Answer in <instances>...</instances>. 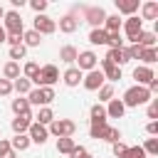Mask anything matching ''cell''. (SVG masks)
Here are the masks:
<instances>
[{"mask_svg": "<svg viewBox=\"0 0 158 158\" xmlns=\"http://www.w3.org/2000/svg\"><path fill=\"white\" fill-rule=\"evenodd\" d=\"M10 2H12V7H22L25 5V0H10Z\"/></svg>", "mask_w": 158, "mask_h": 158, "instance_id": "cell-48", "label": "cell"}, {"mask_svg": "<svg viewBox=\"0 0 158 158\" xmlns=\"http://www.w3.org/2000/svg\"><path fill=\"white\" fill-rule=\"evenodd\" d=\"M96 64H99V57H96V52H91V49H84V52H79L77 54V69L84 74V72H91V69H96Z\"/></svg>", "mask_w": 158, "mask_h": 158, "instance_id": "cell-7", "label": "cell"}, {"mask_svg": "<svg viewBox=\"0 0 158 158\" xmlns=\"http://www.w3.org/2000/svg\"><path fill=\"white\" fill-rule=\"evenodd\" d=\"M77 54H79V49L72 47V44H64V47L59 49V59H62L64 64H74V62H77Z\"/></svg>", "mask_w": 158, "mask_h": 158, "instance_id": "cell-21", "label": "cell"}, {"mask_svg": "<svg viewBox=\"0 0 158 158\" xmlns=\"http://www.w3.org/2000/svg\"><path fill=\"white\" fill-rule=\"evenodd\" d=\"M32 118H35L32 114H20V116H15L12 123H10L12 131H15V136H17V133H27V128L32 126Z\"/></svg>", "mask_w": 158, "mask_h": 158, "instance_id": "cell-12", "label": "cell"}, {"mask_svg": "<svg viewBox=\"0 0 158 158\" xmlns=\"http://www.w3.org/2000/svg\"><path fill=\"white\" fill-rule=\"evenodd\" d=\"M32 30H35V32H40V35H52V32L57 30V22H54L52 17H47V15H37V17H35Z\"/></svg>", "mask_w": 158, "mask_h": 158, "instance_id": "cell-10", "label": "cell"}, {"mask_svg": "<svg viewBox=\"0 0 158 158\" xmlns=\"http://www.w3.org/2000/svg\"><path fill=\"white\" fill-rule=\"evenodd\" d=\"M37 74H40V64H37V62H25V67H22V77L32 81Z\"/></svg>", "mask_w": 158, "mask_h": 158, "instance_id": "cell-32", "label": "cell"}, {"mask_svg": "<svg viewBox=\"0 0 158 158\" xmlns=\"http://www.w3.org/2000/svg\"><path fill=\"white\" fill-rule=\"evenodd\" d=\"M81 20L91 25V30L96 27H104V20H106V10L101 5H89V7H81ZM79 20V22H81Z\"/></svg>", "mask_w": 158, "mask_h": 158, "instance_id": "cell-2", "label": "cell"}, {"mask_svg": "<svg viewBox=\"0 0 158 158\" xmlns=\"http://www.w3.org/2000/svg\"><path fill=\"white\" fill-rule=\"evenodd\" d=\"M89 118H91V121H106V109H104L101 104H94V106L89 109Z\"/></svg>", "mask_w": 158, "mask_h": 158, "instance_id": "cell-33", "label": "cell"}, {"mask_svg": "<svg viewBox=\"0 0 158 158\" xmlns=\"http://www.w3.org/2000/svg\"><path fill=\"white\" fill-rule=\"evenodd\" d=\"M151 96H153V94H151L146 86H138V84H136V86H128V89L123 91V99H121V101H123L126 109H138V106L148 104Z\"/></svg>", "mask_w": 158, "mask_h": 158, "instance_id": "cell-1", "label": "cell"}, {"mask_svg": "<svg viewBox=\"0 0 158 158\" xmlns=\"http://www.w3.org/2000/svg\"><path fill=\"white\" fill-rule=\"evenodd\" d=\"M86 153H89V151H86L84 146H74V148H72V153H69V158H84Z\"/></svg>", "mask_w": 158, "mask_h": 158, "instance_id": "cell-44", "label": "cell"}, {"mask_svg": "<svg viewBox=\"0 0 158 158\" xmlns=\"http://www.w3.org/2000/svg\"><path fill=\"white\" fill-rule=\"evenodd\" d=\"M59 32H64V35H72V32H77V27H79V20L74 17V12H69V15H64V17H59Z\"/></svg>", "mask_w": 158, "mask_h": 158, "instance_id": "cell-13", "label": "cell"}, {"mask_svg": "<svg viewBox=\"0 0 158 158\" xmlns=\"http://www.w3.org/2000/svg\"><path fill=\"white\" fill-rule=\"evenodd\" d=\"M5 40H7V32H5V30H2V25H0V44H2Z\"/></svg>", "mask_w": 158, "mask_h": 158, "instance_id": "cell-47", "label": "cell"}, {"mask_svg": "<svg viewBox=\"0 0 158 158\" xmlns=\"http://www.w3.org/2000/svg\"><path fill=\"white\" fill-rule=\"evenodd\" d=\"M57 79H59V69L54 64H44V67H40V74L32 79V84H37V86H52V84H57Z\"/></svg>", "mask_w": 158, "mask_h": 158, "instance_id": "cell-5", "label": "cell"}, {"mask_svg": "<svg viewBox=\"0 0 158 158\" xmlns=\"http://www.w3.org/2000/svg\"><path fill=\"white\" fill-rule=\"evenodd\" d=\"M2 158H17V153H15V151H10V153H7V156H2Z\"/></svg>", "mask_w": 158, "mask_h": 158, "instance_id": "cell-49", "label": "cell"}, {"mask_svg": "<svg viewBox=\"0 0 158 158\" xmlns=\"http://www.w3.org/2000/svg\"><path fill=\"white\" fill-rule=\"evenodd\" d=\"M10 151H12V148H10V141H7V138H0V158L7 156Z\"/></svg>", "mask_w": 158, "mask_h": 158, "instance_id": "cell-45", "label": "cell"}, {"mask_svg": "<svg viewBox=\"0 0 158 158\" xmlns=\"http://www.w3.org/2000/svg\"><path fill=\"white\" fill-rule=\"evenodd\" d=\"M84 158H94V156H91V153H86V156H84Z\"/></svg>", "mask_w": 158, "mask_h": 158, "instance_id": "cell-51", "label": "cell"}, {"mask_svg": "<svg viewBox=\"0 0 158 158\" xmlns=\"http://www.w3.org/2000/svg\"><path fill=\"white\" fill-rule=\"evenodd\" d=\"M89 42L91 44H106V30L104 27H96L89 32Z\"/></svg>", "mask_w": 158, "mask_h": 158, "instance_id": "cell-31", "label": "cell"}, {"mask_svg": "<svg viewBox=\"0 0 158 158\" xmlns=\"http://www.w3.org/2000/svg\"><path fill=\"white\" fill-rule=\"evenodd\" d=\"M2 30H5L7 35H22V32H25L22 17H20L17 10H7V12H5V17H2Z\"/></svg>", "mask_w": 158, "mask_h": 158, "instance_id": "cell-6", "label": "cell"}, {"mask_svg": "<svg viewBox=\"0 0 158 158\" xmlns=\"http://www.w3.org/2000/svg\"><path fill=\"white\" fill-rule=\"evenodd\" d=\"M141 148H143V153H146V156L158 158V138H148V141H146Z\"/></svg>", "mask_w": 158, "mask_h": 158, "instance_id": "cell-34", "label": "cell"}, {"mask_svg": "<svg viewBox=\"0 0 158 158\" xmlns=\"http://www.w3.org/2000/svg\"><path fill=\"white\" fill-rule=\"evenodd\" d=\"M47 131H49L52 136H57V138H72L74 131H77V123H74L72 118H54V121L47 126Z\"/></svg>", "mask_w": 158, "mask_h": 158, "instance_id": "cell-3", "label": "cell"}, {"mask_svg": "<svg viewBox=\"0 0 158 158\" xmlns=\"http://www.w3.org/2000/svg\"><path fill=\"white\" fill-rule=\"evenodd\" d=\"M148 118L151 121L158 118V99H151V104H148Z\"/></svg>", "mask_w": 158, "mask_h": 158, "instance_id": "cell-42", "label": "cell"}, {"mask_svg": "<svg viewBox=\"0 0 158 158\" xmlns=\"http://www.w3.org/2000/svg\"><path fill=\"white\" fill-rule=\"evenodd\" d=\"M104 30H106V32H121V20H118V15H106Z\"/></svg>", "mask_w": 158, "mask_h": 158, "instance_id": "cell-29", "label": "cell"}, {"mask_svg": "<svg viewBox=\"0 0 158 158\" xmlns=\"http://www.w3.org/2000/svg\"><path fill=\"white\" fill-rule=\"evenodd\" d=\"M116 10L131 17V15L138 10V0H116Z\"/></svg>", "mask_w": 158, "mask_h": 158, "instance_id": "cell-23", "label": "cell"}, {"mask_svg": "<svg viewBox=\"0 0 158 158\" xmlns=\"http://www.w3.org/2000/svg\"><path fill=\"white\" fill-rule=\"evenodd\" d=\"M10 148H12L15 153H17V151H27V148H30V136H27V133H17V136L10 141Z\"/></svg>", "mask_w": 158, "mask_h": 158, "instance_id": "cell-24", "label": "cell"}, {"mask_svg": "<svg viewBox=\"0 0 158 158\" xmlns=\"http://www.w3.org/2000/svg\"><path fill=\"white\" fill-rule=\"evenodd\" d=\"M104 141H109V143H116V141H121V131H118L116 126H109V128H106V136H104Z\"/></svg>", "mask_w": 158, "mask_h": 158, "instance_id": "cell-38", "label": "cell"}, {"mask_svg": "<svg viewBox=\"0 0 158 158\" xmlns=\"http://www.w3.org/2000/svg\"><path fill=\"white\" fill-rule=\"evenodd\" d=\"M30 7H32L37 15H44V10H47V0H30Z\"/></svg>", "mask_w": 158, "mask_h": 158, "instance_id": "cell-40", "label": "cell"}, {"mask_svg": "<svg viewBox=\"0 0 158 158\" xmlns=\"http://www.w3.org/2000/svg\"><path fill=\"white\" fill-rule=\"evenodd\" d=\"M106 128H109V123L106 121H91V126H89V136L91 138H101L104 141V136H106Z\"/></svg>", "mask_w": 158, "mask_h": 158, "instance_id": "cell-22", "label": "cell"}, {"mask_svg": "<svg viewBox=\"0 0 158 158\" xmlns=\"http://www.w3.org/2000/svg\"><path fill=\"white\" fill-rule=\"evenodd\" d=\"M104 109H106V118H121V116L126 114V106H123L121 99H111Z\"/></svg>", "mask_w": 158, "mask_h": 158, "instance_id": "cell-16", "label": "cell"}, {"mask_svg": "<svg viewBox=\"0 0 158 158\" xmlns=\"http://www.w3.org/2000/svg\"><path fill=\"white\" fill-rule=\"evenodd\" d=\"M81 79H84V74H81L77 67H69V69H64V74H62V81H64L67 86H79Z\"/></svg>", "mask_w": 158, "mask_h": 158, "instance_id": "cell-17", "label": "cell"}, {"mask_svg": "<svg viewBox=\"0 0 158 158\" xmlns=\"http://www.w3.org/2000/svg\"><path fill=\"white\" fill-rule=\"evenodd\" d=\"M104 59H109V62H111V64H116V67H123V64L128 62V59H126V54H123V49H109Z\"/></svg>", "mask_w": 158, "mask_h": 158, "instance_id": "cell-25", "label": "cell"}, {"mask_svg": "<svg viewBox=\"0 0 158 158\" xmlns=\"http://www.w3.org/2000/svg\"><path fill=\"white\" fill-rule=\"evenodd\" d=\"M27 136H30V143L42 146V143H47L49 131H47V126H42V123H37V121H32V126L27 128Z\"/></svg>", "mask_w": 158, "mask_h": 158, "instance_id": "cell-9", "label": "cell"}, {"mask_svg": "<svg viewBox=\"0 0 158 158\" xmlns=\"http://www.w3.org/2000/svg\"><path fill=\"white\" fill-rule=\"evenodd\" d=\"M25 99L30 101V106H32V104H35V106H49V104L54 101V89H52V86H37V89H32Z\"/></svg>", "mask_w": 158, "mask_h": 158, "instance_id": "cell-4", "label": "cell"}, {"mask_svg": "<svg viewBox=\"0 0 158 158\" xmlns=\"http://www.w3.org/2000/svg\"><path fill=\"white\" fill-rule=\"evenodd\" d=\"M111 99H114V86H111V84H104V86L99 89V101H106V104H109Z\"/></svg>", "mask_w": 158, "mask_h": 158, "instance_id": "cell-37", "label": "cell"}, {"mask_svg": "<svg viewBox=\"0 0 158 158\" xmlns=\"http://www.w3.org/2000/svg\"><path fill=\"white\" fill-rule=\"evenodd\" d=\"M123 30H126V37H128V42H133V40H136V35L143 30V20H141L138 15H131V17H126V22H123Z\"/></svg>", "mask_w": 158, "mask_h": 158, "instance_id": "cell-11", "label": "cell"}, {"mask_svg": "<svg viewBox=\"0 0 158 158\" xmlns=\"http://www.w3.org/2000/svg\"><path fill=\"white\" fill-rule=\"evenodd\" d=\"M17 77H20V64H17V62H7V64L2 67V79L15 81Z\"/></svg>", "mask_w": 158, "mask_h": 158, "instance_id": "cell-26", "label": "cell"}, {"mask_svg": "<svg viewBox=\"0 0 158 158\" xmlns=\"http://www.w3.org/2000/svg\"><path fill=\"white\" fill-rule=\"evenodd\" d=\"M12 111H15V116H20V114H32L30 111V101L25 99V96H17V99H12Z\"/></svg>", "mask_w": 158, "mask_h": 158, "instance_id": "cell-27", "label": "cell"}, {"mask_svg": "<svg viewBox=\"0 0 158 158\" xmlns=\"http://www.w3.org/2000/svg\"><path fill=\"white\" fill-rule=\"evenodd\" d=\"M35 121H37V123H42V126H49V123L54 121V111H52L49 106H42V109L37 111V116H35Z\"/></svg>", "mask_w": 158, "mask_h": 158, "instance_id": "cell-28", "label": "cell"}, {"mask_svg": "<svg viewBox=\"0 0 158 158\" xmlns=\"http://www.w3.org/2000/svg\"><path fill=\"white\" fill-rule=\"evenodd\" d=\"M123 158H148V156L143 153V148H141V146H131V148H126Z\"/></svg>", "mask_w": 158, "mask_h": 158, "instance_id": "cell-39", "label": "cell"}, {"mask_svg": "<svg viewBox=\"0 0 158 158\" xmlns=\"http://www.w3.org/2000/svg\"><path fill=\"white\" fill-rule=\"evenodd\" d=\"M141 62H143V67H151L156 59H158V52H156V47H148V49H141V57H138Z\"/></svg>", "mask_w": 158, "mask_h": 158, "instance_id": "cell-30", "label": "cell"}, {"mask_svg": "<svg viewBox=\"0 0 158 158\" xmlns=\"http://www.w3.org/2000/svg\"><path fill=\"white\" fill-rule=\"evenodd\" d=\"M133 79L138 81V86H148V81H151V79H156V74H153V69H151V67H143V64H141V67H136V69H133Z\"/></svg>", "mask_w": 158, "mask_h": 158, "instance_id": "cell-15", "label": "cell"}, {"mask_svg": "<svg viewBox=\"0 0 158 158\" xmlns=\"http://www.w3.org/2000/svg\"><path fill=\"white\" fill-rule=\"evenodd\" d=\"M7 94H12V81L0 79V96H7Z\"/></svg>", "mask_w": 158, "mask_h": 158, "instance_id": "cell-43", "label": "cell"}, {"mask_svg": "<svg viewBox=\"0 0 158 158\" xmlns=\"http://www.w3.org/2000/svg\"><path fill=\"white\" fill-rule=\"evenodd\" d=\"M126 143H121V141H116V143H111V151H114V156L116 158H123V153H126Z\"/></svg>", "mask_w": 158, "mask_h": 158, "instance_id": "cell-41", "label": "cell"}, {"mask_svg": "<svg viewBox=\"0 0 158 158\" xmlns=\"http://www.w3.org/2000/svg\"><path fill=\"white\" fill-rule=\"evenodd\" d=\"M81 84H84V89H86V91H99V89L106 84V79H104L101 69H91V72H86V74H84Z\"/></svg>", "mask_w": 158, "mask_h": 158, "instance_id": "cell-8", "label": "cell"}, {"mask_svg": "<svg viewBox=\"0 0 158 158\" xmlns=\"http://www.w3.org/2000/svg\"><path fill=\"white\" fill-rule=\"evenodd\" d=\"M146 131H148V136H156V133H158V121H148Z\"/></svg>", "mask_w": 158, "mask_h": 158, "instance_id": "cell-46", "label": "cell"}, {"mask_svg": "<svg viewBox=\"0 0 158 158\" xmlns=\"http://www.w3.org/2000/svg\"><path fill=\"white\" fill-rule=\"evenodd\" d=\"M101 74H104V79H109V81H118V79H121V67L111 64L109 59H101Z\"/></svg>", "mask_w": 158, "mask_h": 158, "instance_id": "cell-14", "label": "cell"}, {"mask_svg": "<svg viewBox=\"0 0 158 158\" xmlns=\"http://www.w3.org/2000/svg\"><path fill=\"white\" fill-rule=\"evenodd\" d=\"M77 143H74V138H57V151L59 153H72V148H74Z\"/></svg>", "mask_w": 158, "mask_h": 158, "instance_id": "cell-36", "label": "cell"}, {"mask_svg": "<svg viewBox=\"0 0 158 158\" xmlns=\"http://www.w3.org/2000/svg\"><path fill=\"white\" fill-rule=\"evenodd\" d=\"M22 44L25 47H40L42 44V35L35 32V30H25L22 32Z\"/></svg>", "mask_w": 158, "mask_h": 158, "instance_id": "cell-20", "label": "cell"}, {"mask_svg": "<svg viewBox=\"0 0 158 158\" xmlns=\"http://www.w3.org/2000/svg\"><path fill=\"white\" fill-rule=\"evenodd\" d=\"M12 91H17L20 96H27V94L32 91V81H30V79H25V77L20 74V77L12 81Z\"/></svg>", "mask_w": 158, "mask_h": 158, "instance_id": "cell-19", "label": "cell"}, {"mask_svg": "<svg viewBox=\"0 0 158 158\" xmlns=\"http://www.w3.org/2000/svg\"><path fill=\"white\" fill-rule=\"evenodd\" d=\"M25 54H27V47H25V44L10 47V62H17V64H20V59H25Z\"/></svg>", "mask_w": 158, "mask_h": 158, "instance_id": "cell-35", "label": "cell"}, {"mask_svg": "<svg viewBox=\"0 0 158 158\" xmlns=\"http://www.w3.org/2000/svg\"><path fill=\"white\" fill-rule=\"evenodd\" d=\"M2 17H5V7L0 5V20H2Z\"/></svg>", "mask_w": 158, "mask_h": 158, "instance_id": "cell-50", "label": "cell"}, {"mask_svg": "<svg viewBox=\"0 0 158 158\" xmlns=\"http://www.w3.org/2000/svg\"><path fill=\"white\" fill-rule=\"evenodd\" d=\"M141 20H158V2L148 0L141 5Z\"/></svg>", "mask_w": 158, "mask_h": 158, "instance_id": "cell-18", "label": "cell"}]
</instances>
